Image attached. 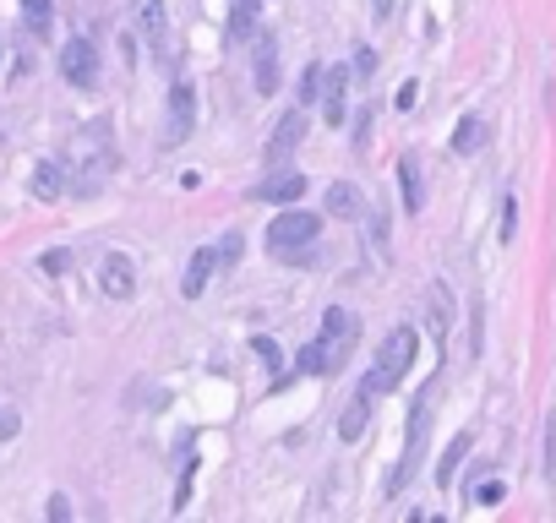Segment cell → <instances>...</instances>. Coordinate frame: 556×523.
Instances as JSON below:
<instances>
[{
  "label": "cell",
  "instance_id": "cell-1",
  "mask_svg": "<svg viewBox=\"0 0 556 523\" xmlns=\"http://www.w3.org/2000/svg\"><path fill=\"white\" fill-rule=\"evenodd\" d=\"M415 349H420L415 327H393V333H388V344H382V360L366 371V382H360V387H366L371 398H377V393H393V387L404 382V371L415 366Z\"/></svg>",
  "mask_w": 556,
  "mask_h": 523
},
{
  "label": "cell",
  "instance_id": "cell-2",
  "mask_svg": "<svg viewBox=\"0 0 556 523\" xmlns=\"http://www.w3.org/2000/svg\"><path fill=\"white\" fill-rule=\"evenodd\" d=\"M317 229H322V218H317V213H300V202H289V213H278V218L268 224V251H273L278 262H295V251L317 246Z\"/></svg>",
  "mask_w": 556,
  "mask_h": 523
},
{
  "label": "cell",
  "instance_id": "cell-3",
  "mask_svg": "<svg viewBox=\"0 0 556 523\" xmlns=\"http://www.w3.org/2000/svg\"><path fill=\"white\" fill-rule=\"evenodd\" d=\"M322 338H328V371H339V366L349 360V349H355V338H360V322H355V311H344V306H333V311L322 317Z\"/></svg>",
  "mask_w": 556,
  "mask_h": 523
},
{
  "label": "cell",
  "instance_id": "cell-4",
  "mask_svg": "<svg viewBox=\"0 0 556 523\" xmlns=\"http://www.w3.org/2000/svg\"><path fill=\"white\" fill-rule=\"evenodd\" d=\"M191 126H197V93H191V82H175L169 87V115H164V147H180L191 136Z\"/></svg>",
  "mask_w": 556,
  "mask_h": 523
},
{
  "label": "cell",
  "instance_id": "cell-5",
  "mask_svg": "<svg viewBox=\"0 0 556 523\" xmlns=\"http://www.w3.org/2000/svg\"><path fill=\"white\" fill-rule=\"evenodd\" d=\"M60 76H66L71 87H93V82H98V49H93V38H66V49H60Z\"/></svg>",
  "mask_w": 556,
  "mask_h": 523
},
{
  "label": "cell",
  "instance_id": "cell-6",
  "mask_svg": "<svg viewBox=\"0 0 556 523\" xmlns=\"http://www.w3.org/2000/svg\"><path fill=\"white\" fill-rule=\"evenodd\" d=\"M300 142H306V109L295 104V109L278 115V126H273V136H268V164H284Z\"/></svg>",
  "mask_w": 556,
  "mask_h": 523
},
{
  "label": "cell",
  "instance_id": "cell-7",
  "mask_svg": "<svg viewBox=\"0 0 556 523\" xmlns=\"http://www.w3.org/2000/svg\"><path fill=\"white\" fill-rule=\"evenodd\" d=\"M251 196H257V202H273V207H289V202H300V196H306V175L278 169V175L257 180V186H251Z\"/></svg>",
  "mask_w": 556,
  "mask_h": 523
},
{
  "label": "cell",
  "instance_id": "cell-8",
  "mask_svg": "<svg viewBox=\"0 0 556 523\" xmlns=\"http://www.w3.org/2000/svg\"><path fill=\"white\" fill-rule=\"evenodd\" d=\"M98 289L109 295V300H131L136 295V267H131V256H104L98 262Z\"/></svg>",
  "mask_w": 556,
  "mask_h": 523
},
{
  "label": "cell",
  "instance_id": "cell-9",
  "mask_svg": "<svg viewBox=\"0 0 556 523\" xmlns=\"http://www.w3.org/2000/svg\"><path fill=\"white\" fill-rule=\"evenodd\" d=\"M218 267H224L218 246H197V251H191V267H186V284H180V289H186V295L197 300V295H202V289L213 284V273H218Z\"/></svg>",
  "mask_w": 556,
  "mask_h": 523
},
{
  "label": "cell",
  "instance_id": "cell-10",
  "mask_svg": "<svg viewBox=\"0 0 556 523\" xmlns=\"http://www.w3.org/2000/svg\"><path fill=\"white\" fill-rule=\"evenodd\" d=\"M371 404H377V398L360 387V393L339 409V437H344V442H360V437H366V426H371Z\"/></svg>",
  "mask_w": 556,
  "mask_h": 523
},
{
  "label": "cell",
  "instance_id": "cell-11",
  "mask_svg": "<svg viewBox=\"0 0 556 523\" xmlns=\"http://www.w3.org/2000/svg\"><path fill=\"white\" fill-rule=\"evenodd\" d=\"M328 213H333V218H344V224H355V218L366 213L360 186H355V180H333V186H328Z\"/></svg>",
  "mask_w": 556,
  "mask_h": 523
},
{
  "label": "cell",
  "instance_id": "cell-12",
  "mask_svg": "<svg viewBox=\"0 0 556 523\" xmlns=\"http://www.w3.org/2000/svg\"><path fill=\"white\" fill-rule=\"evenodd\" d=\"M251 82H257V93L268 98V93H278V44L273 38H257V71H251Z\"/></svg>",
  "mask_w": 556,
  "mask_h": 523
},
{
  "label": "cell",
  "instance_id": "cell-13",
  "mask_svg": "<svg viewBox=\"0 0 556 523\" xmlns=\"http://www.w3.org/2000/svg\"><path fill=\"white\" fill-rule=\"evenodd\" d=\"M27 186H33L38 202H55V196L66 191V169H60L55 158H44V164H33V180H27Z\"/></svg>",
  "mask_w": 556,
  "mask_h": 523
},
{
  "label": "cell",
  "instance_id": "cell-14",
  "mask_svg": "<svg viewBox=\"0 0 556 523\" xmlns=\"http://www.w3.org/2000/svg\"><path fill=\"white\" fill-rule=\"evenodd\" d=\"M131 11H136V27H142V38L164 44V27H169V11H164V0H131Z\"/></svg>",
  "mask_w": 556,
  "mask_h": 523
},
{
  "label": "cell",
  "instance_id": "cell-15",
  "mask_svg": "<svg viewBox=\"0 0 556 523\" xmlns=\"http://www.w3.org/2000/svg\"><path fill=\"white\" fill-rule=\"evenodd\" d=\"M344 82H349V71L344 65H322V98H328V120L333 126H344Z\"/></svg>",
  "mask_w": 556,
  "mask_h": 523
},
{
  "label": "cell",
  "instance_id": "cell-16",
  "mask_svg": "<svg viewBox=\"0 0 556 523\" xmlns=\"http://www.w3.org/2000/svg\"><path fill=\"white\" fill-rule=\"evenodd\" d=\"M399 180H404V207L426 213V186H420V164L415 158H399Z\"/></svg>",
  "mask_w": 556,
  "mask_h": 523
},
{
  "label": "cell",
  "instance_id": "cell-17",
  "mask_svg": "<svg viewBox=\"0 0 556 523\" xmlns=\"http://www.w3.org/2000/svg\"><path fill=\"white\" fill-rule=\"evenodd\" d=\"M426 295H431V338H448V322H453V295H448V284H442V278H437Z\"/></svg>",
  "mask_w": 556,
  "mask_h": 523
},
{
  "label": "cell",
  "instance_id": "cell-18",
  "mask_svg": "<svg viewBox=\"0 0 556 523\" xmlns=\"http://www.w3.org/2000/svg\"><path fill=\"white\" fill-rule=\"evenodd\" d=\"M295 377H328V338L300 344V355H295Z\"/></svg>",
  "mask_w": 556,
  "mask_h": 523
},
{
  "label": "cell",
  "instance_id": "cell-19",
  "mask_svg": "<svg viewBox=\"0 0 556 523\" xmlns=\"http://www.w3.org/2000/svg\"><path fill=\"white\" fill-rule=\"evenodd\" d=\"M464 458H470V431L448 442V453H442V464H437V486H453V475H459Z\"/></svg>",
  "mask_w": 556,
  "mask_h": 523
},
{
  "label": "cell",
  "instance_id": "cell-20",
  "mask_svg": "<svg viewBox=\"0 0 556 523\" xmlns=\"http://www.w3.org/2000/svg\"><path fill=\"white\" fill-rule=\"evenodd\" d=\"M257 5L262 0H229V38H251V27H257Z\"/></svg>",
  "mask_w": 556,
  "mask_h": 523
},
{
  "label": "cell",
  "instance_id": "cell-21",
  "mask_svg": "<svg viewBox=\"0 0 556 523\" xmlns=\"http://www.w3.org/2000/svg\"><path fill=\"white\" fill-rule=\"evenodd\" d=\"M22 22L44 38V33H49V22H55V5H49V0H22Z\"/></svg>",
  "mask_w": 556,
  "mask_h": 523
},
{
  "label": "cell",
  "instance_id": "cell-22",
  "mask_svg": "<svg viewBox=\"0 0 556 523\" xmlns=\"http://www.w3.org/2000/svg\"><path fill=\"white\" fill-rule=\"evenodd\" d=\"M486 142V126L480 120H459V131H453V153H475Z\"/></svg>",
  "mask_w": 556,
  "mask_h": 523
},
{
  "label": "cell",
  "instance_id": "cell-23",
  "mask_svg": "<svg viewBox=\"0 0 556 523\" xmlns=\"http://www.w3.org/2000/svg\"><path fill=\"white\" fill-rule=\"evenodd\" d=\"M317 93H322V65H306L300 71V104H311Z\"/></svg>",
  "mask_w": 556,
  "mask_h": 523
},
{
  "label": "cell",
  "instance_id": "cell-24",
  "mask_svg": "<svg viewBox=\"0 0 556 523\" xmlns=\"http://www.w3.org/2000/svg\"><path fill=\"white\" fill-rule=\"evenodd\" d=\"M240 251H246V235H240V229H229V235L218 240V256H224V267H229V262H240Z\"/></svg>",
  "mask_w": 556,
  "mask_h": 523
},
{
  "label": "cell",
  "instance_id": "cell-25",
  "mask_svg": "<svg viewBox=\"0 0 556 523\" xmlns=\"http://www.w3.org/2000/svg\"><path fill=\"white\" fill-rule=\"evenodd\" d=\"M251 344H257V355H262V366H268L273 377H284V371H278V344H273V338H251Z\"/></svg>",
  "mask_w": 556,
  "mask_h": 523
},
{
  "label": "cell",
  "instance_id": "cell-26",
  "mask_svg": "<svg viewBox=\"0 0 556 523\" xmlns=\"http://www.w3.org/2000/svg\"><path fill=\"white\" fill-rule=\"evenodd\" d=\"M502 497H508V486H502V480H486V486L475 491V502H480V508H497Z\"/></svg>",
  "mask_w": 556,
  "mask_h": 523
},
{
  "label": "cell",
  "instance_id": "cell-27",
  "mask_svg": "<svg viewBox=\"0 0 556 523\" xmlns=\"http://www.w3.org/2000/svg\"><path fill=\"white\" fill-rule=\"evenodd\" d=\"M513 224H519V202L508 196V202H502V240H513Z\"/></svg>",
  "mask_w": 556,
  "mask_h": 523
},
{
  "label": "cell",
  "instance_id": "cell-28",
  "mask_svg": "<svg viewBox=\"0 0 556 523\" xmlns=\"http://www.w3.org/2000/svg\"><path fill=\"white\" fill-rule=\"evenodd\" d=\"M71 267V251H44V273H66Z\"/></svg>",
  "mask_w": 556,
  "mask_h": 523
},
{
  "label": "cell",
  "instance_id": "cell-29",
  "mask_svg": "<svg viewBox=\"0 0 556 523\" xmlns=\"http://www.w3.org/2000/svg\"><path fill=\"white\" fill-rule=\"evenodd\" d=\"M49 518H55V523H66V518H71V502H66V497H60V491H55V497H49Z\"/></svg>",
  "mask_w": 556,
  "mask_h": 523
},
{
  "label": "cell",
  "instance_id": "cell-30",
  "mask_svg": "<svg viewBox=\"0 0 556 523\" xmlns=\"http://www.w3.org/2000/svg\"><path fill=\"white\" fill-rule=\"evenodd\" d=\"M16 426H22V420H16V409H0V442H5V437H16Z\"/></svg>",
  "mask_w": 556,
  "mask_h": 523
},
{
  "label": "cell",
  "instance_id": "cell-31",
  "mask_svg": "<svg viewBox=\"0 0 556 523\" xmlns=\"http://www.w3.org/2000/svg\"><path fill=\"white\" fill-rule=\"evenodd\" d=\"M355 71H360V76H371V71H377V55H371V49H360V55H355Z\"/></svg>",
  "mask_w": 556,
  "mask_h": 523
}]
</instances>
